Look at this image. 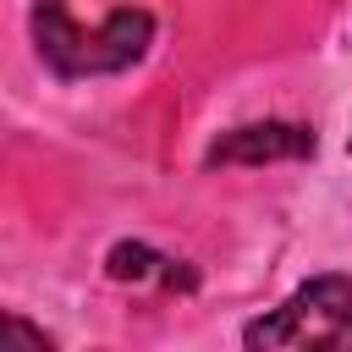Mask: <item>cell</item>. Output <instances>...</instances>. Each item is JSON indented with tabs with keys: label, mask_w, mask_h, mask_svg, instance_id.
Masks as SVG:
<instances>
[{
	"label": "cell",
	"mask_w": 352,
	"mask_h": 352,
	"mask_svg": "<svg viewBox=\"0 0 352 352\" xmlns=\"http://www.w3.org/2000/svg\"><path fill=\"white\" fill-rule=\"evenodd\" d=\"M33 38H38V55L60 77H94V72L132 66L148 50L154 22L148 11L126 6V11H110L99 28H77L66 16V0H33Z\"/></svg>",
	"instance_id": "obj_1"
},
{
	"label": "cell",
	"mask_w": 352,
	"mask_h": 352,
	"mask_svg": "<svg viewBox=\"0 0 352 352\" xmlns=\"http://www.w3.org/2000/svg\"><path fill=\"white\" fill-rule=\"evenodd\" d=\"M314 154V132L297 121H253L226 132L209 148V165H258V160H308Z\"/></svg>",
	"instance_id": "obj_3"
},
{
	"label": "cell",
	"mask_w": 352,
	"mask_h": 352,
	"mask_svg": "<svg viewBox=\"0 0 352 352\" xmlns=\"http://www.w3.org/2000/svg\"><path fill=\"white\" fill-rule=\"evenodd\" d=\"M110 275L116 280H160V286H192V270H182L176 258L143 248V242H121L110 248Z\"/></svg>",
	"instance_id": "obj_4"
},
{
	"label": "cell",
	"mask_w": 352,
	"mask_h": 352,
	"mask_svg": "<svg viewBox=\"0 0 352 352\" xmlns=\"http://www.w3.org/2000/svg\"><path fill=\"white\" fill-rule=\"evenodd\" d=\"M248 346H352V280L319 275L302 292H292L270 319L248 324Z\"/></svg>",
	"instance_id": "obj_2"
}]
</instances>
